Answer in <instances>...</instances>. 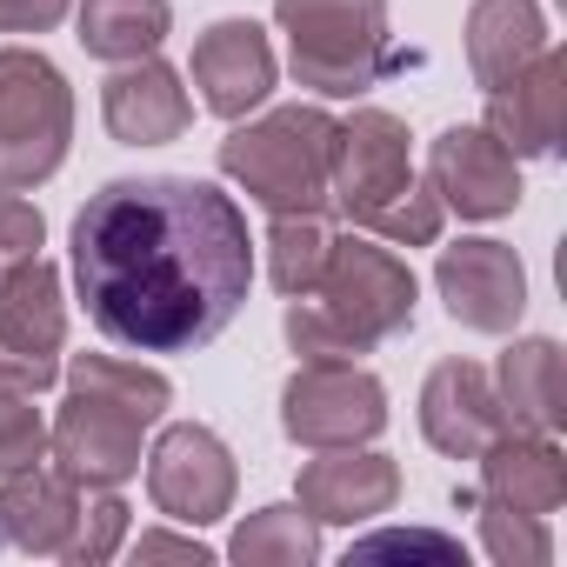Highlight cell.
Wrapping results in <instances>:
<instances>
[{
	"label": "cell",
	"mask_w": 567,
	"mask_h": 567,
	"mask_svg": "<svg viewBox=\"0 0 567 567\" xmlns=\"http://www.w3.org/2000/svg\"><path fill=\"white\" fill-rule=\"evenodd\" d=\"M427 187L461 220H501L520 207V161L494 141V127H447L427 154Z\"/></svg>",
	"instance_id": "obj_11"
},
{
	"label": "cell",
	"mask_w": 567,
	"mask_h": 567,
	"mask_svg": "<svg viewBox=\"0 0 567 567\" xmlns=\"http://www.w3.org/2000/svg\"><path fill=\"white\" fill-rule=\"evenodd\" d=\"M74 288L127 354L220 341L254 288V240L234 194L194 174L107 181L74 214Z\"/></svg>",
	"instance_id": "obj_1"
},
{
	"label": "cell",
	"mask_w": 567,
	"mask_h": 567,
	"mask_svg": "<svg viewBox=\"0 0 567 567\" xmlns=\"http://www.w3.org/2000/svg\"><path fill=\"white\" fill-rule=\"evenodd\" d=\"M461 507L481 514V547H487V560H501V567H547V560H554L547 514H520V507H501V501H481V494H461Z\"/></svg>",
	"instance_id": "obj_25"
},
{
	"label": "cell",
	"mask_w": 567,
	"mask_h": 567,
	"mask_svg": "<svg viewBox=\"0 0 567 567\" xmlns=\"http://www.w3.org/2000/svg\"><path fill=\"white\" fill-rule=\"evenodd\" d=\"M560 121H567V54L560 48H540L507 87L487 94V127L514 161L520 154H554Z\"/></svg>",
	"instance_id": "obj_16"
},
{
	"label": "cell",
	"mask_w": 567,
	"mask_h": 567,
	"mask_svg": "<svg viewBox=\"0 0 567 567\" xmlns=\"http://www.w3.org/2000/svg\"><path fill=\"white\" fill-rule=\"evenodd\" d=\"M147 494L181 527L220 520L234 507V454H227V441L214 427H200V421H174L147 454Z\"/></svg>",
	"instance_id": "obj_9"
},
{
	"label": "cell",
	"mask_w": 567,
	"mask_h": 567,
	"mask_svg": "<svg viewBox=\"0 0 567 567\" xmlns=\"http://www.w3.org/2000/svg\"><path fill=\"white\" fill-rule=\"evenodd\" d=\"M481 501H501V507H520V514H560V501H567V461H560L554 434L501 427L481 447Z\"/></svg>",
	"instance_id": "obj_17"
},
{
	"label": "cell",
	"mask_w": 567,
	"mask_h": 567,
	"mask_svg": "<svg viewBox=\"0 0 567 567\" xmlns=\"http://www.w3.org/2000/svg\"><path fill=\"white\" fill-rule=\"evenodd\" d=\"M101 121L121 147H167L194 127V101L181 87V74L154 54L141 61H121L101 87Z\"/></svg>",
	"instance_id": "obj_13"
},
{
	"label": "cell",
	"mask_w": 567,
	"mask_h": 567,
	"mask_svg": "<svg viewBox=\"0 0 567 567\" xmlns=\"http://www.w3.org/2000/svg\"><path fill=\"white\" fill-rule=\"evenodd\" d=\"M441 220H447L441 194H434L427 181H408V187L368 220V234H381L388 247H434V240H441Z\"/></svg>",
	"instance_id": "obj_27"
},
{
	"label": "cell",
	"mask_w": 567,
	"mask_h": 567,
	"mask_svg": "<svg viewBox=\"0 0 567 567\" xmlns=\"http://www.w3.org/2000/svg\"><path fill=\"white\" fill-rule=\"evenodd\" d=\"M174 381L161 368L121 361V354H74L68 361V401L48 427L54 467L74 487H121L141 474V434L167 414Z\"/></svg>",
	"instance_id": "obj_2"
},
{
	"label": "cell",
	"mask_w": 567,
	"mask_h": 567,
	"mask_svg": "<svg viewBox=\"0 0 567 567\" xmlns=\"http://www.w3.org/2000/svg\"><path fill=\"white\" fill-rule=\"evenodd\" d=\"M494 394H501V421L520 427V434H554L567 421V354L560 341L547 334H527L501 354V374H494Z\"/></svg>",
	"instance_id": "obj_20"
},
{
	"label": "cell",
	"mask_w": 567,
	"mask_h": 567,
	"mask_svg": "<svg viewBox=\"0 0 567 567\" xmlns=\"http://www.w3.org/2000/svg\"><path fill=\"white\" fill-rule=\"evenodd\" d=\"M540 48H547L540 0H474L467 8V68L481 81V94L507 87Z\"/></svg>",
	"instance_id": "obj_21"
},
{
	"label": "cell",
	"mask_w": 567,
	"mask_h": 567,
	"mask_svg": "<svg viewBox=\"0 0 567 567\" xmlns=\"http://www.w3.org/2000/svg\"><path fill=\"white\" fill-rule=\"evenodd\" d=\"M274 21L288 34L295 81L321 101H354L401 68L388 48V0H274Z\"/></svg>",
	"instance_id": "obj_5"
},
{
	"label": "cell",
	"mask_w": 567,
	"mask_h": 567,
	"mask_svg": "<svg viewBox=\"0 0 567 567\" xmlns=\"http://www.w3.org/2000/svg\"><path fill=\"white\" fill-rule=\"evenodd\" d=\"M227 554L240 567H308L321 560V520H308V507H260L234 527Z\"/></svg>",
	"instance_id": "obj_23"
},
{
	"label": "cell",
	"mask_w": 567,
	"mask_h": 567,
	"mask_svg": "<svg viewBox=\"0 0 567 567\" xmlns=\"http://www.w3.org/2000/svg\"><path fill=\"white\" fill-rule=\"evenodd\" d=\"M194 87H200V107L220 114V121H247L267 94H274V48L254 21H214L200 41H194V61H187Z\"/></svg>",
	"instance_id": "obj_12"
},
{
	"label": "cell",
	"mask_w": 567,
	"mask_h": 567,
	"mask_svg": "<svg viewBox=\"0 0 567 567\" xmlns=\"http://www.w3.org/2000/svg\"><path fill=\"white\" fill-rule=\"evenodd\" d=\"M220 174L254 194L267 214H328V174H334V114L328 107H274L260 121H240L220 141Z\"/></svg>",
	"instance_id": "obj_4"
},
{
	"label": "cell",
	"mask_w": 567,
	"mask_h": 567,
	"mask_svg": "<svg viewBox=\"0 0 567 567\" xmlns=\"http://www.w3.org/2000/svg\"><path fill=\"white\" fill-rule=\"evenodd\" d=\"M68 21V0H0V34H48Z\"/></svg>",
	"instance_id": "obj_32"
},
{
	"label": "cell",
	"mask_w": 567,
	"mask_h": 567,
	"mask_svg": "<svg viewBox=\"0 0 567 567\" xmlns=\"http://www.w3.org/2000/svg\"><path fill=\"white\" fill-rule=\"evenodd\" d=\"M408 181H414V161H408V121H401V114L361 107L354 121H334L328 200H334L354 227H368Z\"/></svg>",
	"instance_id": "obj_8"
},
{
	"label": "cell",
	"mask_w": 567,
	"mask_h": 567,
	"mask_svg": "<svg viewBox=\"0 0 567 567\" xmlns=\"http://www.w3.org/2000/svg\"><path fill=\"white\" fill-rule=\"evenodd\" d=\"M41 240H48L41 207H34V200H21L14 187H0V267H14V260L41 254Z\"/></svg>",
	"instance_id": "obj_30"
},
{
	"label": "cell",
	"mask_w": 567,
	"mask_h": 567,
	"mask_svg": "<svg viewBox=\"0 0 567 567\" xmlns=\"http://www.w3.org/2000/svg\"><path fill=\"white\" fill-rule=\"evenodd\" d=\"M414 267L394 247L374 240H334L328 267L315 280V295L288 301V348L301 361H354L374 354L381 341H394L401 328H414Z\"/></svg>",
	"instance_id": "obj_3"
},
{
	"label": "cell",
	"mask_w": 567,
	"mask_h": 567,
	"mask_svg": "<svg viewBox=\"0 0 567 567\" xmlns=\"http://www.w3.org/2000/svg\"><path fill=\"white\" fill-rule=\"evenodd\" d=\"M280 427L295 447H368L388 427V388L361 361H301L280 388Z\"/></svg>",
	"instance_id": "obj_7"
},
{
	"label": "cell",
	"mask_w": 567,
	"mask_h": 567,
	"mask_svg": "<svg viewBox=\"0 0 567 567\" xmlns=\"http://www.w3.org/2000/svg\"><path fill=\"white\" fill-rule=\"evenodd\" d=\"M34 461H48V421L34 394H0V474H21Z\"/></svg>",
	"instance_id": "obj_28"
},
{
	"label": "cell",
	"mask_w": 567,
	"mask_h": 567,
	"mask_svg": "<svg viewBox=\"0 0 567 567\" xmlns=\"http://www.w3.org/2000/svg\"><path fill=\"white\" fill-rule=\"evenodd\" d=\"M381 554H427V560H467V547L454 534H434V527H388V534H368L348 547V560H381Z\"/></svg>",
	"instance_id": "obj_29"
},
{
	"label": "cell",
	"mask_w": 567,
	"mask_h": 567,
	"mask_svg": "<svg viewBox=\"0 0 567 567\" xmlns=\"http://www.w3.org/2000/svg\"><path fill=\"white\" fill-rule=\"evenodd\" d=\"M54 374H61V361H34V354L0 348V394H48Z\"/></svg>",
	"instance_id": "obj_31"
},
{
	"label": "cell",
	"mask_w": 567,
	"mask_h": 567,
	"mask_svg": "<svg viewBox=\"0 0 567 567\" xmlns=\"http://www.w3.org/2000/svg\"><path fill=\"white\" fill-rule=\"evenodd\" d=\"M81 48L94 54V61H141V54H154L161 41H167V28H174V8L167 0H81Z\"/></svg>",
	"instance_id": "obj_22"
},
{
	"label": "cell",
	"mask_w": 567,
	"mask_h": 567,
	"mask_svg": "<svg viewBox=\"0 0 567 567\" xmlns=\"http://www.w3.org/2000/svg\"><path fill=\"white\" fill-rule=\"evenodd\" d=\"M81 514V487L61 467H21V474H0V547H21V554H61Z\"/></svg>",
	"instance_id": "obj_18"
},
{
	"label": "cell",
	"mask_w": 567,
	"mask_h": 567,
	"mask_svg": "<svg viewBox=\"0 0 567 567\" xmlns=\"http://www.w3.org/2000/svg\"><path fill=\"white\" fill-rule=\"evenodd\" d=\"M501 394L481 361H441L421 388V434L447 461H481V447L501 434Z\"/></svg>",
	"instance_id": "obj_15"
},
{
	"label": "cell",
	"mask_w": 567,
	"mask_h": 567,
	"mask_svg": "<svg viewBox=\"0 0 567 567\" xmlns=\"http://www.w3.org/2000/svg\"><path fill=\"white\" fill-rule=\"evenodd\" d=\"M394 501H401L394 454H374V447H315V461L301 467V507H308V520L361 527V520L388 514Z\"/></svg>",
	"instance_id": "obj_14"
},
{
	"label": "cell",
	"mask_w": 567,
	"mask_h": 567,
	"mask_svg": "<svg viewBox=\"0 0 567 567\" xmlns=\"http://www.w3.org/2000/svg\"><path fill=\"white\" fill-rule=\"evenodd\" d=\"M74 141L68 74L41 48H0V187H41L61 174Z\"/></svg>",
	"instance_id": "obj_6"
},
{
	"label": "cell",
	"mask_w": 567,
	"mask_h": 567,
	"mask_svg": "<svg viewBox=\"0 0 567 567\" xmlns=\"http://www.w3.org/2000/svg\"><path fill=\"white\" fill-rule=\"evenodd\" d=\"M328 247H334V227L321 214H274L267 227V274L280 295H315V280L328 267Z\"/></svg>",
	"instance_id": "obj_24"
},
{
	"label": "cell",
	"mask_w": 567,
	"mask_h": 567,
	"mask_svg": "<svg viewBox=\"0 0 567 567\" xmlns=\"http://www.w3.org/2000/svg\"><path fill=\"white\" fill-rule=\"evenodd\" d=\"M134 560H214V547L207 540H194V534H141L134 540Z\"/></svg>",
	"instance_id": "obj_33"
},
{
	"label": "cell",
	"mask_w": 567,
	"mask_h": 567,
	"mask_svg": "<svg viewBox=\"0 0 567 567\" xmlns=\"http://www.w3.org/2000/svg\"><path fill=\"white\" fill-rule=\"evenodd\" d=\"M127 540V501L114 487H81V514H74V534L61 547V560H114Z\"/></svg>",
	"instance_id": "obj_26"
},
{
	"label": "cell",
	"mask_w": 567,
	"mask_h": 567,
	"mask_svg": "<svg viewBox=\"0 0 567 567\" xmlns=\"http://www.w3.org/2000/svg\"><path fill=\"white\" fill-rule=\"evenodd\" d=\"M68 341V301H61V267L28 254L14 267H0V348L61 361Z\"/></svg>",
	"instance_id": "obj_19"
},
{
	"label": "cell",
	"mask_w": 567,
	"mask_h": 567,
	"mask_svg": "<svg viewBox=\"0 0 567 567\" xmlns=\"http://www.w3.org/2000/svg\"><path fill=\"white\" fill-rule=\"evenodd\" d=\"M434 288L447 315L474 334H514L527 315V267L507 240H454L434 260Z\"/></svg>",
	"instance_id": "obj_10"
}]
</instances>
